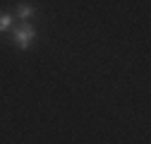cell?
Listing matches in <instances>:
<instances>
[{
  "label": "cell",
  "mask_w": 151,
  "mask_h": 144,
  "mask_svg": "<svg viewBox=\"0 0 151 144\" xmlns=\"http://www.w3.org/2000/svg\"><path fill=\"white\" fill-rule=\"evenodd\" d=\"M10 27H12V14L0 12V31H7Z\"/></svg>",
  "instance_id": "obj_3"
},
{
  "label": "cell",
  "mask_w": 151,
  "mask_h": 144,
  "mask_svg": "<svg viewBox=\"0 0 151 144\" xmlns=\"http://www.w3.org/2000/svg\"><path fill=\"white\" fill-rule=\"evenodd\" d=\"M36 27H31V24H22L19 29H14V34H12V39H14V43L19 46L22 50H27L29 46H31V41H36Z\"/></svg>",
  "instance_id": "obj_1"
},
{
  "label": "cell",
  "mask_w": 151,
  "mask_h": 144,
  "mask_svg": "<svg viewBox=\"0 0 151 144\" xmlns=\"http://www.w3.org/2000/svg\"><path fill=\"white\" fill-rule=\"evenodd\" d=\"M17 14H19L22 19H31V17L36 14V7H34V5H22V3H19V5H17Z\"/></svg>",
  "instance_id": "obj_2"
}]
</instances>
